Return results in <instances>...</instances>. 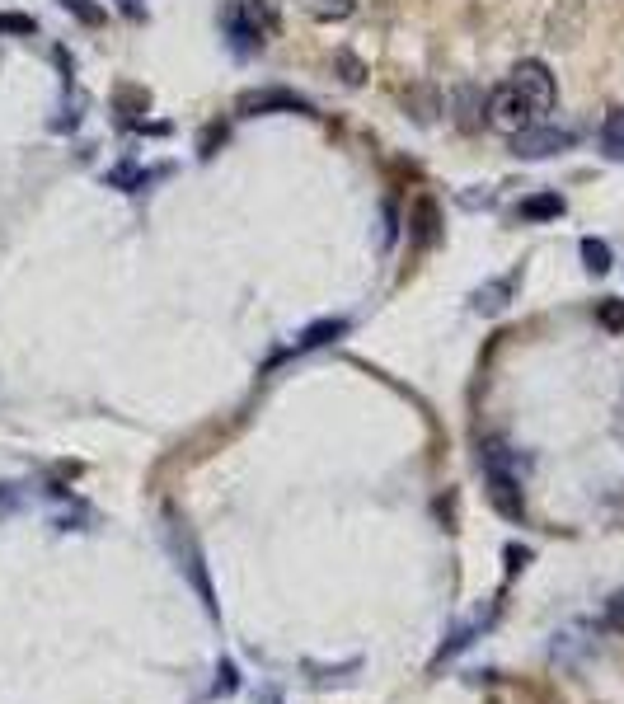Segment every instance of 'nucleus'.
<instances>
[{"label":"nucleus","mask_w":624,"mask_h":704,"mask_svg":"<svg viewBox=\"0 0 624 704\" xmlns=\"http://www.w3.org/2000/svg\"><path fill=\"white\" fill-rule=\"evenodd\" d=\"M122 15H127V19H141V0H122Z\"/></svg>","instance_id":"nucleus-28"},{"label":"nucleus","mask_w":624,"mask_h":704,"mask_svg":"<svg viewBox=\"0 0 624 704\" xmlns=\"http://www.w3.org/2000/svg\"><path fill=\"white\" fill-rule=\"evenodd\" d=\"M484 479H488V503L498 507V517L507 521H526V498H521V484L507 465V446L488 442L484 451Z\"/></svg>","instance_id":"nucleus-1"},{"label":"nucleus","mask_w":624,"mask_h":704,"mask_svg":"<svg viewBox=\"0 0 624 704\" xmlns=\"http://www.w3.org/2000/svg\"><path fill=\"white\" fill-rule=\"evenodd\" d=\"M606 625H610V629H624V592H620V597H610V606H606Z\"/></svg>","instance_id":"nucleus-25"},{"label":"nucleus","mask_w":624,"mask_h":704,"mask_svg":"<svg viewBox=\"0 0 624 704\" xmlns=\"http://www.w3.org/2000/svg\"><path fill=\"white\" fill-rule=\"evenodd\" d=\"M334 71H338V80H343V85H362V80H366V66L357 62L352 52H338V57H334Z\"/></svg>","instance_id":"nucleus-20"},{"label":"nucleus","mask_w":624,"mask_h":704,"mask_svg":"<svg viewBox=\"0 0 624 704\" xmlns=\"http://www.w3.org/2000/svg\"><path fill=\"white\" fill-rule=\"evenodd\" d=\"M221 33H226V43L235 47V57H254L263 47V29L254 24V15H249L244 0H226V5H221Z\"/></svg>","instance_id":"nucleus-4"},{"label":"nucleus","mask_w":624,"mask_h":704,"mask_svg":"<svg viewBox=\"0 0 624 704\" xmlns=\"http://www.w3.org/2000/svg\"><path fill=\"white\" fill-rule=\"evenodd\" d=\"M601 151H606L610 160H624V113L620 108L601 123Z\"/></svg>","instance_id":"nucleus-13"},{"label":"nucleus","mask_w":624,"mask_h":704,"mask_svg":"<svg viewBox=\"0 0 624 704\" xmlns=\"http://www.w3.org/2000/svg\"><path fill=\"white\" fill-rule=\"evenodd\" d=\"M512 287H517V273H507V277H498V282L479 287V291H474V310H479V315H498V310L507 306Z\"/></svg>","instance_id":"nucleus-10"},{"label":"nucleus","mask_w":624,"mask_h":704,"mask_svg":"<svg viewBox=\"0 0 624 704\" xmlns=\"http://www.w3.org/2000/svg\"><path fill=\"white\" fill-rule=\"evenodd\" d=\"M108 184L137 188V184H141V169H132V165H118V169H113V174H108Z\"/></svg>","instance_id":"nucleus-23"},{"label":"nucleus","mask_w":624,"mask_h":704,"mask_svg":"<svg viewBox=\"0 0 624 704\" xmlns=\"http://www.w3.org/2000/svg\"><path fill=\"white\" fill-rule=\"evenodd\" d=\"M564 216V198L559 193H535V198L521 202V221H554Z\"/></svg>","instance_id":"nucleus-12"},{"label":"nucleus","mask_w":624,"mask_h":704,"mask_svg":"<svg viewBox=\"0 0 624 704\" xmlns=\"http://www.w3.org/2000/svg\"><path fill=\"white\" fill-rule=\"evenodd\" d=\"M216 141H226V127H221V123L202 132V155H212V146H216Z\"/></svg>","instance_id":"nucleus-27"},{"label":"nucleus","mask_w":624,"mask_h":704,"mask_svg":"<svg viewBox=\"0 0 624 704\" xmlns=\"http://www.w3.org/2000/svg\"><path fill=\"white\" fill-rule=\"evenodd\" d=\"M573 132L568 127H526V132H517L512 137V155H521V160H549V155H559L573 146Z\"/></svg>","instance_id":"nucleus-6"},{"label":"nucleus","mask_w":624,"mask_h":704,"mask_svg":"<svg viewBox=\"0 0 624 704\" xmlns=\"http://www.w3.org/2000/svg\"><path fill=\"white\" fill-rule=\"evenodd\" d=\"M479 629H484V625H470V629H460V634H451V643H442V653L432 658V672H437L442 662H451V658H456V653H465V648H470V643H474V634H479Z\"/></svg>","instance_id":"nucleus-17"},{"label":"nucleus","mask_w":624,"mask_h":704,"mask_svg":"<svg viewBox=\"0 0 624 704\" xmlns=\"http://www.w3.org/2000/svg\"><path fill=\"white\" fill-rule=\"evenodd\" d=\"M451 104H456V127H460V132H479V127L488 123V104H484V94L474 90V85H460V90L451 94Z\"/></svg>","instance_id":"nucleus-9"},{"label":"nucleus","mask_w":624,"mask_h":704,"mask_svg":"<svg viewBox=\"0 0 624 704\" xmlns=\"http://www.w3.org/2000/svg\"><path fill=\"white\" fill-rule=\"evenodd\" d=\"M305 10L320 19V24H334V19H348L357 5L352 0H305Z\"/></svg>","instance_id":"nucleus-15"},{"label":"nucleus","mask_w":624,"mask_h":704,"mask_svg":"<svg viewBox=\"0 0 624 704\" xmlns=\"http://www.w3.org/2000/svg\"><path fill=\"white\" fill-rule=\"evenodd\" d=\"M535 118V108L521 99L512 85H503V90L488 94V127L493 132H503V137H517V132H526Z\"/></svg>","instance_id":"nucleus-3"},{"label":"nucleus","mask_w":624,"mask_h":704,"mask_svg":"<svg viewBox=\"0 0 624 704\" xmlns=\"http://www.w3.org/2000/svg\"><path fill=\"white\" fill-rule=\"evenodd\" d=\"M512 90L526 99V104L535 108V113H545V108H554V99H559V90H554V76H549L545 62H517L512 66V80H507Z\"/></svg>","instance_id":"nucleus-5"},{"label":"nucleus","mask_w":624,"mask_h":704,"mask_svg":"<svg viewBox=\"0 0 624 704\" xmlns=\"http://www.w3.org/2000/svg\"><path fill=\"white\" fill-rule=\"evenodd\" d=\"M61 5H66V10H71V15L80 19V24H104V10H99V5H94V0H61Z\"/></svg>","instance_id":"nucleus-21"},{"label":"nucleus","mask_w":624,"mask_h":704,"mask_svg":"<svg viewBox=\"0 0 624 704\" xmlns=\"http://www.w3.org/2000/svg\"><path fill=\"white\" fill-rule=\"evenodd\" d=\"M409 240H413V249H432L442 240V207L427 198V193H418L409 202Z\"/></svg>","instance_id":"nucleus-7"},{"label":"nucleus","mask_w":624,"mask_h":704,"mask_svg":"<svg viewBox=\"0 0 624 704\" xmlns=\"http://www.w3.org/2000/svg\"><path fill=\"white\" fill-rule=\"evenodd\" d=\"M348 334V320H320L310 324L301 338H296V352H310V348H324V343H334V338Z\"/></svg>","instance_id":"nucleus-11"},{"label":"nucleus","mask_w":624,"mask_h":704,"mask_svg":"<svg viewBox=\"0 0 624 704\" xmlns=\"http://www.w3.org/2000/svg\"><path fill=\"white\" fill-rule=\"evenodd\" d=\"M582 263H587V273H610V245L606 240H596V235H587L582 240Z\"/></svg>","instance_id":"nucleus-14"},{"label":"nucleus","mask_w":624,"mask_h":704,"mask_svg":"<svg viewBox=\"0 0 624 704\" xmlns=\"http://www.w3.org/2000/svg\"><path fill=\"white\" fill-rule=\"evenodd\" d=\"M596 320H601V329H610V334H624V301L620 296L596 301Z\"/></svg>","instance_id":"nucleus-16"},{"label":"nucleus","mask_w":624,"mask_h":704,"mask_svg":"<svg viewBox=\"0 0 624 704\" xmlns=\"http://www.w3.org/2000/svg\"><path fill=\"white\" fill-rule=\"evenodd\" d=\"M235 690H240V672H235V662L226 658L221 667H216V686H212V695H216V700H230Z\"/></svg>","instance_id":"nucleus-18"},{"label":"nucleus","mask_w":624,"mask_h":704,"mask_svg":"<svg viewBox=\"0 0 624 704\" xmlns=\"http://www.w3.org/2000/svg\"><path fill=\"white\" fill-rule=\"evenodd\" d=\"M179 554H183V568H188V582H193V592L202 597V606H207V615H221V606H216V592H212V578H207V564H202V550L193 536L179 540Z\"/></svg>","instance_id":"nucleus-8"},{"label":"nucleus","mask_w":624,"mask_h":704,"mask_svg":"<svg viewBox=\"0 0 624 704\" xmlns=\"http://www.w3.org/2000/svg\"><path fill=\"white\" fill-rule=\"evenodd\" d=\"M531 564V550H521V545H507V568L517 573V568H526Z\"/></svg>","instance_id":"nucleus-26"},{"label":"nucleus","mask_w":624,"mask_h":704,"mask_svg":"<svg viewBox=\"0 0 624 704\" xmlns=\"http://www.w3.org/2000/svg\"><path fill=\"white\" fill-rule=\"evenodd\" d=\"M244 5H249L254 24L263 29V38H273V33H277V10H273V0H244Z\"/></svg>","instance_id":"nucleus-19"},{"label":"nucleus","mask_w":624,"mask_h":704,"mask_svg":"<svg viewBox=\"0 0 624 704\" xmlns=\"http://www.w3.org/2000/svg\"><path fill=\"white\" fill-rule=\"evenodd\" d=\"M235 113H240V118H259V113H315V104L296 90L263 85V90H244L240 99H235Z\"/></svg>","instance_id":"nucleus-2"},{"label":"nucleus","mask_w":624,"mask_h":704,"mask_svg":"<svg viewBox=\"0 0 624 704\" xmlns=\"http://www.w3.org/2000/svg\"><path fill=\"white\" fill-rule=\"evenodd\" d=\"M0 33H33V19H24V15H0Z\"/></svg>","instance_id":"nucleus-24"},{"label":"nucleus","mask_w":624,"mask_h":704,"mask_svg":"<svg viewBox=\"0 0 624 704\" xmlns=\"http://www.w3.org/2000/svg\"><path fill=\"white\" fill-rule=\"evenodd\" d=\"M118 104L127 108V113H146V108H151V94H146V90H132V85H122V90H118Z\"/></svg>","instance_id":"nucleus-22"}]
</instances>
